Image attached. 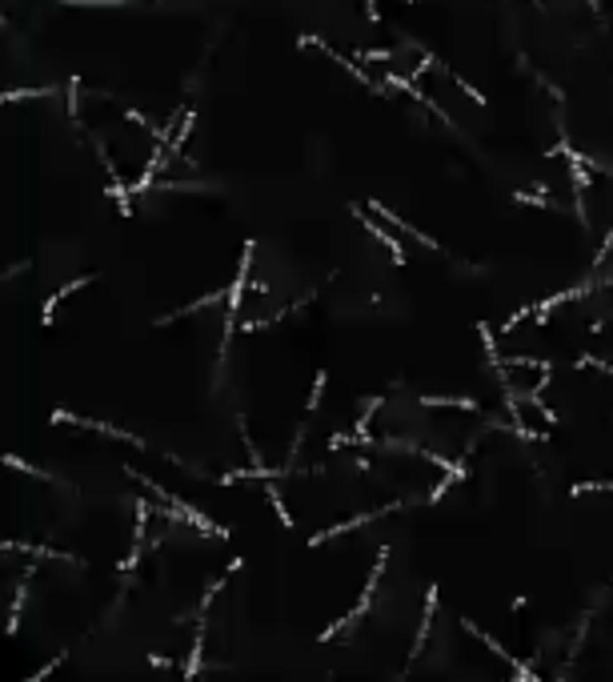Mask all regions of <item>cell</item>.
Masks as SVG:
<instances>
[{
    "instance_id": "7a4b0ae2",
    "label": "cell",
    "mask_w": 613,
    "mask_h": 682,
    "mask_svg": "<svg viewBox=\"0 0 613 682\" xmlns=\"http://www.w3.org/2000/svg\"><path fill=\"white\" fill-rule=\"evenodd\" d=\"M321 390H325V374H317V381H313V393H309V409L321 406Z\"/></svg>"
},
{
    "instance_id": "3957f363",
    "label": "cell",
    "mask_w": 613,
    "mask_h": 682,
    "mask_svg": "<svg viewBox=\"0 0 613 682\" xmlns=\"http://www.w3.org/2000/svg\"><path fill=\"white\" fill-rule=\"evenodd\" d=\"M65 4H121V0H65Z\"/></svg>"
},
{
    "instance_id": "6da1fadb",
    "label": "cell",
    "mask_w": 613,
    "mask_h": 682,
    "mask_svg": "<svg viewBox=\"0 0 613 682\" xmlns=\"http://www.w3.org/2000/svg\"><path fill=\"white\" fill-rule=\"evenodd\" d=\"M377 574H381V562H377V570H373V582H377ZM373 582H369V590H365V598H361V606H369V598H373ZM357 618H361V610H353V614H349V618H341L337 626H333V630L325 634V642H329L333 634H341V630H345V626H349V622H357Z\"/></svg>"
}]
</instances>
